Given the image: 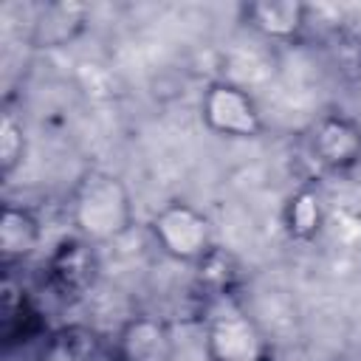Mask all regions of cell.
I'll list each match as a JSON object with an SVG mask.
<instances>
[{
    "label": "cell",
    "instance_id": "cell-1",
    "mask_svg": "<svg viewBox=\"0 0 361 361\" xmlns=\"http://www.w3.org/2000/svg\"><path fill=\"white\" fill-rule=\"evenodd\" d=\"M71 220L76 234L90 243H113L135 226V203L121 175L110 169H85L71 189Z\"/></svg>",
    "mask_w": 361,
    "mask_h": 361
},
{
    "label": "cell",
    "instance_id": "cell-2",
    "mask_svg": "<svg viewBox=\"0 0 361 361\" xmlns=\"http://www.w3.org/2000/svg\"><path fill=\"white\" fill-rule=\"evenodd\" d=\"M149 234L161 254L175 262L203 265L214 257V226L203 209L186 200H169L149 217Z\"/></svg>",
    "mask_w": 361,
    "mask_h": 361
},
{
    "label": "cell",
    "instance_id": "cell-3",
    "mask_svg": "<svg viewBox=\"0 0 361 361\" xmlns=\"http://www.w3.org/2000/svg\"><path fill=\"white\" fill-rule=\"evenodd\" d=\"M200 124L217 138H259L265 133V118L257 99L237 82L217 79L200 96Z\"/></svg>",
    "mask_w": 361,
    "mask_h": 361
},
{
    "label": "cell",
    "instance_id": "cell-4",
    "mask_svg": "<svg viewBox=\"0 0 361 361\" xmlns=\"http://www.w3.org/2000/svg\"><path fill=\"white\" fill-rule=\"evenodd\" d=\"M99 271H102V262H99L96 243L85 240L82 234L59 240L56 248L45 259V282H48V288L56 296L68 299V302L82 299L96 285Z\"/></svg>",
    "mask_w": 361,
    "mask_h": 361
},
{
    "label": "cell",
    "instance_id": "cell-5",
    "mask_svg": "<svg viewBox=\"0 0 361 361\" xmlns=\"http://www.w3.org/2000/svg\"><path fill=\"white\" fill-rule=\"evenodd\" d=\"M307 147L319 166L330 172H350L361 164V121L350 113L330 110L313 121Z\"/></svg>",
    "mask_w": 361,
    "mask_h": 361
},
{
    "label": "cell",
    "instance_id": "cell-6",
    "mask_svg": "<svg viewBox=\"0 0 361 361\" xmlns=\"http://www.w3.org/2000/svg\"><path fill=\"white\" fill-rule=\"evenodd\" d=\"M212 361H259L265 338L259 327L234 305H220L206 319Z\"/></svg>",
    "mask_w": 361,
    "mask_h": 361
},
{
    "label": "cell",
    "instance_id": "cell-7",
    "mask_svg": "<svg viewBox=\"0 0 361 361\" xmlns=\"http://www.w3.org/2000/svg\"><path fill=\"white\" fill-rule=\"evenodd\" d=\"M243 25L274 42L296 39L307 25V6L299 0H254L240 6Z\"/></svg>",
    "mask_w": 361,
    "mask_h": 361
},
{
    "label": "cell",
    "instance_id": "cell-8",
    "mask_svg": "<svg viewBox=\"0 0 361 361\" xmlns=\"http://www.w3.org/2000/svg\"><path fill=\"white\" fill-rule=\"evenodd\" d=\"M118 361H172V327L155 316H133L116 338Z\"/></svg>",
    "mask_w": 361,
    "mask_h": 361
},
{
    "label": "cell",
    "instance_id": "cell-9",
    "mask_svg": "<svg viewBox=\"0 0 361 361\" xmlns=\"http://www.w3.org/2000/svg\"><path fill=\"white\" fill-rule=\"evenodd\" d=\"M87 8L79 3H48L37 11L28 42L34 48H62L71 45L85 31Z\"/></svg>",
    "mask_w": 361,
    "mask_h": 361
},
{
    "label": "cell",
    "instance_id": "cell-10",
    "mask_svg": "<svg viewBox=\"0 0 361 361\" xmlns=\"http://www.w3.org/2000/svg\"><path fill=\"white\" fill-rule=\"evenodd\" d=\"M42 243V223L28 206L6 203L0 214V257L6 265L23 262Z\"/></svg>",
    "mask_w": 361,
    "mask_h": 361
},
{
    "label": "cell",
    "instance_id": "cell-11",
    "mask_svg": "<svg viewBox=\"0 0 361 361\" xmlns=\"http://www.w3.org/2000/svg\"><path fill=\"white\" fill-rule=\"evenodd\" d=\"M282 223H285V231L293 237V240H313L322 226H324V206H322V197L310 189H299L288 197L285 203V212H282Z\"/></svg>",
    "mask_w": 361,
    "mask_h": 361
},
{
    "label": "cell",
    "instance_id": "cell-12",
    "mask_svg": "<svg viewBox=\"0 0 361 361\" xmlns=\"http://www.w3.org/2000/svg\"><path fill=\"white\" fill-rule=\"evenodd\" d=\"M172 327V361H212L209 358V333L203 319H178Z\"/></svg>",
    "mask_w": 361,
    "mask_h": 361
},
{
    "label": "cell",
    "instance_id": "cell-13",
    "mask_svg": "<svg viewBox=\"0 0 361 361\" xmlns=\"http://www.w3.org/2000/svg\"><path fill=\"white\" fill-rule=\"evenodd\" d=\"M25 161V127L14 113H6L0 121V172L11 178Z\"/></svg>",
    "mask_w": 361,
    "mask_h": 361
},
{
    "label": "cell",
    "instance_id": "cell-14",
    "mask_svg": "<svg viewBox=\"0 0 361 361\" xmlns=\"http://www.w3.org/2000/svg\"><path fill=\"white\" fill-rule=\"evenodd\" d=\"M82 358H85V353L79 350L76 338H71V336L56 338L48 347V353H42V361H82Z\"/></svg>",
    "mask_w": 361,
    "mask_h": 361
},
{
    "label": "cell",
    "instance_id": "cell-15",
    "mask_svg": "<svg viewBox=\"0 0 361 361\" xmlns=\"http://www.w3.org/2000/svg\"><path fill=\"white\" fill-rule=\"evenodd\" d=\"M116 361H118V358H116Z\"/></svg>",
    "mask_w": 361,
    "mask_h": 361
}]
</instances>
